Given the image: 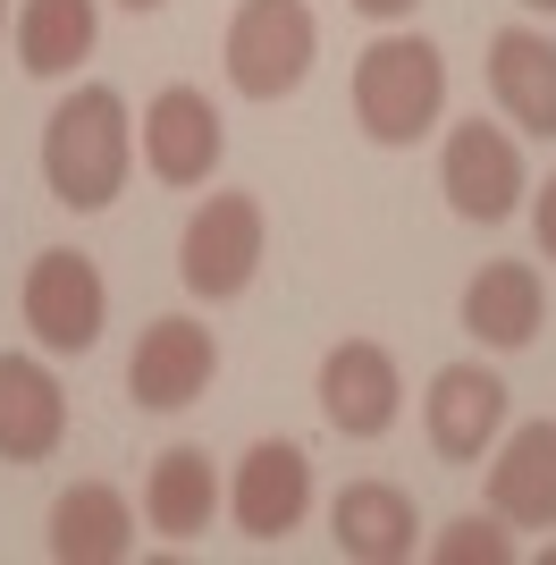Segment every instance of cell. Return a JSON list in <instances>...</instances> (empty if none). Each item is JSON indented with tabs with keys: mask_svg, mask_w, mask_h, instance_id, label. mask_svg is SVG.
I'll use <instances>...</instances> for the list:
<instances>
[{
	"mask_svg": "<svg viewBox=\"0 0 556 565\" xmlns=\"http://www.w3.org/2000/svg\"><path fill=\"white\" fill-rule=\"evenodd\" d=\"M127 161H136V127H127V102L110 85H76L43 127V186L51 203L68 212H101L127 186Z\"/></svg>",
	"mask_w": 556,
	"mask_h": 565,
	"instance_id": "obj_1",
	"label": "cell"
},
{
	"mask_svg": "<svg viewBox=\"0 0 556 565\" xmlns=\"http://www.w3.org/2000/svg\"><path fill=\"white\" fill-rule=\"evenodd\" d=\"M447 110V60L430 34H379L354 60V127L371 143H421Z\"/></svg>",
	"mask_w": 556,
	"mask_h": 565,
	"instance_id": "obj_2",
	"label": "cell"
},
{
	"mask_svg": "<svg viewBox=\"0 0 556 565\" xmlns=\"http://www.w3.org/2000/svg\"><path fill=\"white\" fill-rule=\"evenodd\" d=\"M321 60V25L303 0H236L228 18V85L245 102H287Z\"/></svg>",
	"mask_w": 556,
	"mask_h": 565,
	"instance_id": "obj_3",
	"label": "cell"
},
{
	"mask_svg": "<svg viewBox=\"0 0 556 565\" xmlns=\"http://www.w3.org/2000/svg\"><path fill=\"white\" fill-rule=\"evenodd\" d=\"M254 270H261V203L254 194H203L178 236V279L203 305H228L254 287Z\"/></svg>",
	"mask_w": 556,
	"mask_h": 565,
	"instance_id": "obj_4",
	"label": "cell"
},
{
	"mask_svg": "<svg viewBox=\"0 0 556 565\" xmlns=\"http://www.w3.org/2000/svg\"><path fill=\"white\" fill-rule=\"evenodd\" d=\"M25 330L43 338L51 354H85L101 347V321H110V287H101V270H93V254H68V245H51V254H34V270H25Z\"/></svg>",
	"mask_w": 556,
	"mask_h": 565,
	"instance_id": "obj_5",
	"label": "cell"
},
{
	"mask_svg": "<svg viewBox=\"0 0 556 565\" xmlns=\"http://www.w3.org/2000/svg\"><path fill=\"white\" fill-rule=\"evenodd\" d=\"M439 194L456 203V220H506L523 194H532V178H523V143L506 136V127H489V118H463V127H447L439 143Z\"/></svg>",
	"mask_w": 556,
	"mask_h": 565,
	"instance_id": "obj_6",
	"label": "cell"
},
{
	"mask_svg": "<svg viewBox=\"0 0 556 565\" xmlns=\"http://www.w3.org/2000/svg\"><path fill=\"white\" fill-rule=\"evenodd\" d=\"M211 372H220V338L203 321H185V312H161L127 354V397L143 414H178V405H194L211 388Z\"/></svg>",
	"mask_w": 556,
	"mask_h": 565,
	"instance_id": "obj_7",
	"label": "cell"
},
{
	"mask_svg": "<svg viewBox=\"0 0 556 565\" xmlns=\"http://www.w3.org/2000/svg\"><path fill=\"white\" fill-rule=\"evenodd\" d=\"M228 515L245 541H287L312 515V456L296 439H254L236 481H228Z\"/></svg>",
	"mask_w": 556,
	"mask_h": 565,
	"instance_id": "obj_8",
	"label": "cell"
},
{
	"mask_svg": "<svg viewBox=\"0 0 556 565\" xmlns=\"http://www.w3.org/2000/svg\"><path fill=\"white\" fill-rule=\"evenodd\" d=\"M421 430H430V448H439L447 465H481V456L498 448V430H506V380L489 372V363H447V372H430Z\"/></svg>",
	"mask_w": 556,
	"mask_h": 565,
	"instance_id": "obj_9",
	"label": "cell"
},
{
	"mask_svg": "<svg viewBox=\"0 0 556 565\" xmlns=\"http://www.w3.org/2000/svg\"><path fill=\"white\" fill-rule=\"evenodd\" d=\"M220 152H228V127L211 110V94L203 85H161L152 110H143V161H152V178L161 186H203L220 169Z\"/></svg>",
	"mask_w": 556,
	"mask_h": 565,
	"instance_id": "obj_10",
	"label": "cell"
},
{
	"mask_svg": "<svg viewBox=\"0 0 556 565\" xmlns=\"http://www.w3.org/2000/svg\"><path fill=\"white\" fill-rule=\"evenodd\" d=\"M396 405H405V380H396V354L371 347V338H346V347L321 354V414L329 430H346V439H379L396 423Z\"/></svg>",
	"mask_w": 556,
	"mask_h": 565,
	"instance_id": "obj_11",
	"label": "cell"
},
{
	"mask_svg": "<svg viewBox=\"0 0 556 565\" xmlns=\"http://www.w3.org/2000/svg\"><path fill=\"white\" fill-rule=\"evenodd\" d=\"M68 439V397L34 354H0V465H43Z\"/></svg>",
	"mask_w": 556,
	"mask_h": 565,
	"instance_id": "obj_12",
	"label": "cell"
},
{
	"mask_svg": "<svg viewBox=\"0 0 556 565\" xmlns=\"http://www.w3.org/2000/svg\"><path fill=\"white\" fill-rule=\"evenodd\" d=\"M414 498L396 490V481H346L338 490V507H329V541H338V557L354 565H396V557H414Z\"/></svg>",
	"mask_w": 556,
	"mask_h": 565,
	"instance_id": "obj_13",
	"label": "cell"
},
{
	"mask_svg": "<svg viewBox=\"0 0 556 565\" xmlns=\"http://www.w3.org/2000/svg\"><path fill=\"white\" fill-rule=\"evenodd\" d=\"M489 94L523 136H556V43L539 25L489 34Z\"/></svg>",
	"mask_w": 556,
	"mask_h": 565,
	"instance_id": "obj_14",
	"label": "cell"
},
{
	"mask_svg": "<svg viewBox=\"0 0 556 565\" xmlns=\"http://www.w3.org/2000/svg\"><path fill=\"white\" fill-rule=\"evenodd\" d=\"M489 507L514 532H548L556 523V423L506 430V448L489 456Z\"/></svg>",
	"mask_w": 556,
	"mask_h": 565,
	"instance_id": "obj_15",
	"label": "cell"
},
{
	"mask_svg": "<svg viewBox=\"0 0 556 565\" xmlns=\"http://www.w3.org/2000/svg\"><path fill=\"white\" fill-rule=\"evenodd\" d=\"M539 321H548V296H539L532 262H481V279L463 287V330L481 338V347L514 354V347L539 338Z\"/></svg>",
	"mask_w": 556,
	"mask_h": 565,
	"instance_id": "obj_16",
	"label": "cell"
},
{
	"mask_svg": "<svg viewBox=\"0 0 556 565\" xmlns=\"http://www.w3.org/2000/svg\"><path fill=\"white\" fill-rule=\"evenodd\" d=\"M136 548V507L110 490V481H76L51 507V557L60 565H118Z\"/></svg>",
	"mask_w": 556,
	"mask_h": 565,
	"instance_id": "obj_17",
	"label": "cell"
},
{
	"mask_svg": "<svg viewBox=\"0 0 556 565\" xmlns=\"http://www.w3.org/2000/svg\"><path fill=\"white\" fill-rule=\"evenodd\" d=\"M211 507H220V472H211V448H169L143 472V523L161 541H194L211 532Z\"/></svg>",
	"mask_w": 556,
	"mask_h": 565,
	"instance_id": "obj_18",
	"label": "cell"
},
{
	"mask_svg": "<svg viewBox=\"0 0 556 565\" xmlns=\"http://www.w3.org/2000/svg\"><path fill=\"white\" fill-rule=\"evenodd\" d=\"M93 0H25L18 9V68L25 76H76L93 60Z\"/></svg>",
	"mask_w": 556,
	"mask_h": 565,
	"instance_id": "obj_19",
	"label": "cell"
},
{
	"mask_svg": "<svg viewBox=\"0 0 556 565\" xmlns=\"http://www.w3.org/2000/svg\"><path fill=\"white\" fill-rule=\"evenodd\" d=\"M430 557H439V565H514V532H506V515L489 507V515L447 523L439 541H430Z\"/></svg>",
	"mask_w": 556,
	"mask_h": 565,
	"instance_id": "obj_20",
	"label": "cell"
},
{
	"mask_svg": "<svg viewBox=\"0 0 556 565\" xmlns=\"http://www.w3.org/2000/svg\"><path fill=\"white\" fill-rule=\"evenodd\" d=\"M532 236H539V254L556 262V178H548V186L532 194Z\"/></svg>",
	"mask_w": 556,
	"mask_h": 565,
	"instance_id": "obj_21",
	"label": "cell"
},
{
	"mask_svg": "<svg viewBox=\"0 0 556 565\" xmlns=\"http://www.w3.org/2000/svg\"><path fill=\"white\" fill-rule=\"evenodd\" d=\"M354 9H363V18H379V25H396V18H414L421 0H354Z\"/></svg>",
	"mask_w": 556,
	"mask_h": 565,
	"instance_id": "obj_22",
	"label": "cell"
},
{
	"mask_svg": "<svg viewBox=\"0 0 556 565\" xmlns=\"http://www.w3.org/2000/svg\"><path fill=\"white\" fill-rule=\"evenodd\" d=\"M118 9H136V18H143V9H161V0H118Z\"/></svg>",
	"mask_w": 556,
	"mask_h": 565,
	"instance_id": "obj_23",
	"label": "cell"
},
{
	"mask_svg": "<svg viewBox=\"0 0 556 565\" xmlns=\"http://www.w3.org/2000/svg\"><path fill=\"white\" fill-rule=\"evenodd\" d=\"M523 9H548V18H556V0H523Z\"/></svg>",
	"mask_w": 556,
	"mask_h": 565,
	"instance_id": "obj_24",
	"label": "cell"
},
{
	"mask_svg": "<svg viewBox=\"0 0 556 565\" xmlns=\"http://www.w3.org/2000/svg\"><path fill=\"white\" fill-rule=\"evenodd\" d=\"M0 34H9V0H0Z\"/></svg>",
	"mask_w": 556,
	"mask_h": 565,
	"instance_id": "obj_25",
	"label": "cell"
}]
</instances>
